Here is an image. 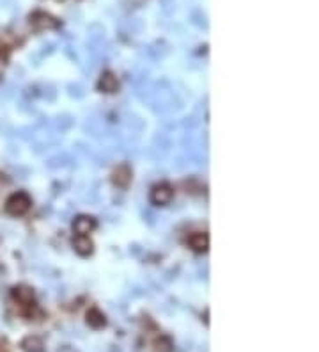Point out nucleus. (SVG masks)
<instances>
[{
    "label": "nucleus",
    "mask_w": 319,
    "mask_h": 352,
    "mask_svg": "<svg viewBox=\"0 0 319 352\" xmlns=\"http://www.w3.org/2000/svg\"><path fill=\"white\" fill-rule=\"evenodd\" d=\"M31 204L32 201L27 192H14V194L5 201V212H7L9 215H13V217H20V215L29 212Z\"/></svg>",
    "instance_id": "obj_1"
},
{
    "label": "nucleus",
    "mask_w": 319,
    "mask_h": 352,
    "mask_svg": "<svg viewBox=\"0 0 319 352\" xmlns=\"http://www.w3.org/2000/svg\"><path fill=\"white\" fill-rule=\"evenodd\" d=\"M174 198V189L168 183H158L151 192V200L155 204H167Z\"/></svg>",
    "instance_id": "obj_2"
},
{
    "label": "nucleus",
    "mask_w": 319,
    "mask_h": 352,
    "mask_svg": "<svg viewBox=\"0 0 319 352\" xmlns=\"http://www.w3.org/2000/svg\"><path fill=\"white\" fill-rule=\"evenodd\" d=\"M96 226H98L96 219L87 217V215H80V217H77L73 222V230L77 235H89Z\"/></svg>",
    "instance_id": "obj_3"
},
{
    "label": "nucleus",
    "mask_w": 319,
    "mask_h": 352,
    "mask_svg": "<svg viewBox=\"0 0 319 352\" xmlns=\"http://www.w3.org/2000/svg\"><path fill=\"white\" fill-rule=\"evenodd\" d=\"M31 23L36 29H55V27H59V22L55 18H52L46 13H36L34 16H31Z\"/></svg>",
    "instance_id": "obj_4"
},
{
    "label": "nucleus",
    "mask_w": 319,
    "mask_h": 352,
    "mask_svg": "<svg viewBox=\"0 0 319 352\" xmlns=\"http://www.w3.org/2000/svg\"><path fill=\"white\" fill-rule=\"evenodd\" d=\"M73 246L80 256H89L92 252V240L89 239V235H77L73 239Z\"/></svg>",
    "instance_id": "obj_5"
},
{
    "label": "nucleus",
    "mask_w": 319,
    "mask_h": 352,
    "mask_svg": "<svg viewBox=\"0 0 319 352\" xmlns=\"http://www.w3.org/2000/svg\"><path fill=\"white\" fill-rule=\"evenodd\" d=\"M188 244L190 248L197 252H204L207 251V246H209V239H207L206 233H192L188 237Z\"/></svg>",
    "instance_id": "obj_6"
},
{
    "label": "nucleus",
    "mask_w": 319,
    "mask_h": 352,
    "mask_svg": "<svg viewBox=\"0 0 319 352\" xmlns=\"http://www.w3.org/2000/svg\"><path fill=\"white\" fill-rule=\"evenodd\" d=\"M129 182H131V169H129V165L126 164L119 165V167L114 171V183L119 185V187H126Z\"/></svg>",
    "instance_id": "obj_7"
},
{
    "label": "nucleus",
    "mask_w": 319,
    "mask_h": 352,
    "mask_svg": "<svg viewBox=\"0 0 319 352\" xmlns=\"http://www.w3.org/2000/svg\"><path fill=\"white\" fill-rule=\"evenodd\" d=\"M14 297L22 306H34V292L29 287H18L14 288Z\"/></svg>",
    "instance_id": "obj_8"
},
{
    "label": "nucleus",
    "mask_w": 319,
    "mask_h": 352,
    "mask_svg": "<svg viewBox=\"0 0 319 352\" xmlns=\"http://www.w3.org/2000/svg\"><path fill=\"white\" fill-rule=\"evenodd\" d=\"M117 87H119V82H117V77L114 73H110V71H107V73L101 75V78H99V89L105 93H116Z\"/></svg>",
    "instance_id": "obj_9"
},
{
    "label": "nucleus",
    "mask_w": 319,
    "mask_h": 352,
    "mask_svg": "<svg viewBox=\"0 0 319 352\" xmlns=\"http://www.w3.org/2000/svg\"><path fill=\"white\" fill-rule=\"evenodd\" d=\"M23 351L25 352H43V340L38 338V336H27L22 344Z\"/></svg>",
    "instance_id": "obj_10"
},
{
    "label": "nucleus",
    "mask_w": 319,
    "mask_h": 352,
    "mask_svg": "<svg viewBox=\"0 0 319 352\" xmlns=\"http://www.w3.org/2000/svg\"><path fill=\"white\" fill-rule=\"evenodd\" d=\"M87 322H89L92 327H101V326H105V317L94 308L87 313Z\"/></svg>",
    "instance_id": "obj_11"
}]
</instances>
